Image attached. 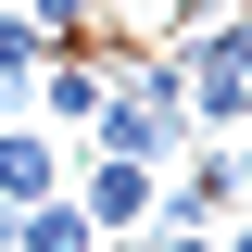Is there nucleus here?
I'll return each mask as SVG.
<instances>
[{
	"label": "nucleus",
	"instance_id": "6",
	"mask_svg": "<svg viewBox=\"0 0 252 252\" xmlns=\"http://www.w3.org/2000/svg\"><path fill=\"white\" fill-rule=\"evenodd\" d=\"M26 26L51 38V51H76V38H114V26H101V0H26Z\"/></svg>",
	"mask_w": 252,
	"mask_h": 252
},
{
	"label": "nucleus",
	"instance_id": "9",
	"mask_svg": "<svg viewBox=\"0 0 252 252\" xmlns=\"http://www.w3.org/2000/svg\"><path fill=\"white\" fill-rule=\"evenodd\" d=\"M89 252H114V240H89Z\"/></svg>",
	"mask_w": 252,
	"mask_h": 252
},
{
	"label": "nucleus",
	"instance_id": "4",
	"mask_svg": "<svg viewBox=\"0 0 252 252\" xmlns=\"http://www.w3.org/2000/svg\"><path fill=\"white\" fill-rule=\"evenodd\" d=\"M215 215H227V152H177V189L152 227H215Z\"/></svg>",
	"mask_w": 252,
	"mask_h": 252
},
{
	"label": "nucleus",
	"instance_id": "7",
	"mask_svg": "<svg viewBox=\"0 0 252 252\" xmlns=\"http://www.w3.org/2000/svg\"><path fill=\"white\" fill-rule=\"evenodd\" d=\"M227 202H240V215H252V139H240V152H227Z\"/></svg>",
	"mask_w": 252,
	"mask_h": 252
},
{
	"label": "nucleus",
	"instance_id": "5",
	"mask_svg": "<svg viewBox=\"0 0 252 252\" xmlns=\"http://www.w3.org/2000/svg\"><path fill=\"white\" fill-rule=\"evenodd\" d=\"M38 63H51V38H38L26 13L0 0V101H26V89H38Z\"/></svg>",
	"mask_w": 252,
	"mask_h": 252
},
{
	"label": "nucleus",
	"instance_id": "2",
	"mask_svg": "<svg viewBox=\"0 0 252 252\" xmlns=\"http://www.w3.org/2000/svg\"><path fill=\"white\" fill-rule=\"evenodd\" d=\"M51 189H63V139L51 126H0V215H26Z\"/></svg>",
	"mask_w": 252,
	"mask_h": 252
},
{
	"label": "nucleus",
	"instance_id": "8",
	"mask_svg": "<svg viewBox=\"0 0 252 252\" xmlns=\"http://www.w3.org/2000/svg\"><path fill=\"white\" fill-rule=\"evenodd\" d=\"M215 240H227V252H252V215H240V227H215Z\"/></svg>",
	"mask_w": 252,
	"mask_h": 252
},
{
	"label": "nucleus",
	"instance_id": "3",
	"mask_svg": "<svg viewBox=\"0 0 252 252\" xmlns=\"http://www.w3.org/2000/svg\"><path fill=\"white\" fill-rule=\"evenodd\" d=\"M0 240H13V252H89L101 227H89L76 189H51V202H26V215H0Z\"/></svg>",
	"mask_w": 252,
	"mask_h": 252
},
{
	"label": "nucleus",
	"instance_id": "1",
	"mask_svg": "<svg viewBox=\"0 0 252 252\" xmlns=\"http://www.w3.org/2000/svg\"><path fill=\"white\" fill-rule=\"evenodd\" d=\"M76 202H89V227H101V240H114V227H152V215H164V164L101 152L89 177H76Z\"/></svg>",
	"mask_w": 252,
	"mask_h": 252
}]
</instances>
